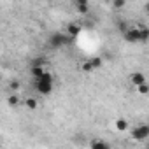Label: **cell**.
Segmentation results:
<instances>
[{"label":"cell","mask_w":149,"mask_h":149,"mask_svg":"<svg viewBox=\"0 0 149 149\" xmlns=\"http://www.w3.org/2000/svg\"><path fill=\"white\" fill-rule=\"evenodd\" d=\"M125 40H126V42H130V44L140 42V30H139V28H135V26L128 28V30L125 32Z\"/></svg>","instance_id":"cell-4"},{"label":"cell","mask_w":149,"mask_h":149,"mask_svg":"<svg viewBox=\"0 0 149 149\" xmlns=\"http://www.w3.org/2000/svg\"><path fill=\"white\" fill-rule=\"evenodd\" d=\"M0 79H2V76H0Z\"/></svg>","instance_id":"cell-20"},{"label":"cell","mask_w":149,"mask_h":149,"mask_svg":"<svg viewBox=\"0 0 149 149\" xmlns=\"http://www.w3.org/2000/svg\"><path fill=\"white\" fill-rule=\"evenodd\" d=\"M76 9H77L79 14H86L88 9H90V6H88L86 0H79V2H76Z\"/></svg>","instance_id":"cell-10"},{"label":"cell","mask_w":149,"mask_h":149,"mask_svg":"<svg viewBox=\"0 0 149 149\" xmlns=\"http://www.w3.org/2000/svg\"><path fill=\"white\" fill-rule=\"evenodd\" d=\"M83 72H93V67L90 65V61H86V63H83Z\"/></svg>","instance_id":"cell-18"},{"label":"cell","mask_w":149,"mask_h":149,"mask_svg":"<svg viewBox=\"0 0 149 149\" xmlns=\"http://www.w3.org/2000/svg\"><path fill=\"white\" fill-rule=\"evenodd\" d=\"M90 147H91V149H111V146H109L107 142L100 140V139L91 140V142H90Z\"/></svg>","instance_id":"cell-6"},{"label":"cell","mask_w":149,"mask_h":149,"mask_svg":"<svg viewBox=\"0 0 149 149\" xmlns=\"http://www.w3.org/2000/svg\"><path fill=\"white\" fill-rule=\"evenodd\" d=\"M132 137L135 140H146L149 137V126L147 125H139L132 130Z\"/></svg>","instance_id":"cell-1"},{"label":"cell","mask_w":149,"mask_h":149,"mask_svg":"<svg viewBox=\"0 0 149 149\" xmlns=\"http://www.w3.org/2000/svg\"><path fill=\"white\" fill-rule=\"evenodd\" d=\"M25 107H26L28 111H37V107H39V102H37V98H33V97H28V98H25Z\"/></svg>","instance_id":"cell-8"},{"label":"cell","mask_w":149,"mask_h":149,"mask_svg":"<svg viewBox=\"0 0 149 149\" xmlns=\"http://www.w3.org/2000/svg\"><path fill=\"white\" fill-rule=\"evenodd\" d=\"M137 91H139L140 95H147V93H149V84H147V83H144V84L137 86Z\"/></svg>","instance_id":"cell-15"},{"label":"cell","mask_w":149,"mask_h":149,"mask_svg":"<svg viewBox=\"0 0 149 149\" xmlns=\"http://www.w3.org/2000/svg\"><path fill=\"white\" fill-rule=\"evenodd\" d=\"M68 37L67 35H63V33H60V32H56V33H53L51 37H49V44L53 46V47H61L63 44H68Z\"/></svg>","instance_id":"cell-2"},{"label":"cell","mask_w":149,"mask_h":149,"mask_svg":"<svg viewBox=\"0 0 149 149\" xmlns=\"http://www.w3.org/2000/svg\"><path fill=\"white\" fill-rule=\"evenodd\" d=\"M132 83L135 84V88L137 86H140V84H144V83H147L146 81V76L142 72H135V74H132Z\"/></svg>","instance_id":"cell-5"},{"label":"cell","mask_w":149,"mask_h":149,"mask_svg":"<svg viewBox=\"0 0 149 149\" xmlns=\"http://www.w3.org/2000/svg\"><path fill=\"white\" fill-rule=\"evenodd\" d=\"M139 30H140V42H147V40H149V28L140 26Z\"/></svg>","instance_id":"cell-12"},{"label":"cell","mask_w":149,"mask_h":149,"mask_svg":"<svg viewBox=\"0 0 149 149\" xmlns=\"http://www.w3.org/2000/svg\"><path fill=\"white\" fill-rule=\"evenodd\" d=\"M119 30H121V32H123V33H125V32H126V30H128V25H126V23H125V21H121V23H119Z\"/></svg>","instance_id":"cell-19"},{"label":"cell","mask_w":149,"mask_h":149,"mask_svg":"<svg viewBox=\"0 0 149 149\" xmlns=\"http://www.w3.org/2000/svg\"><path fill=\"white\" fill-rule=\"evenodd\" d=\"M9 88H11L13 91H16V90H19V81H18V79H14V81H11V83H9Z\"/></svg>","instance_id":"cell-17"},{"label":"cell","mask_w":149,"mask_h":149,"mask_svg":"<svg viewBox=\"0 0 149 149\" xmlns=\"http://www.w3.org/2000/svg\"><path fill=\"white\" fill-rule=\"evenodd\" d=\"M19 102H21V100H19V97H18V95H9V98H7V104H9L11 107H16Z\"/></svg>","instance_id":"cell-14"},{"label":"cell","mask_w":149,"mask_h":149,"mask_svg":"<svg viewBox=\"0 0 149 149\" xmlns=\"http://www.w3.org/2000/svg\"><path fill=\"white\" fill-rule=\"evenodd\" d=\"M90 65L93 67V70H97V68H100V67L104 65V61H102V58L95 56V58H91V60H90Z\"/></svg>","instance_id":"cell-13"},{"label":"cell","mask_w":149,"mask_h":149,"mask_svg":"<svg viewBox=\"0 0 149 149\" xmlns=\"http://www.w3.org/2000/svg\"><path fill=\"white\" fill-rule=\"evenodd\" d=\"M44 72H46V70H44V67H40V65H33V67H32V70H30V74L35 77V81L42 77V74H44Z\"/></svg>","instance_id":"cell-9"},{"label":"cell","mask_w":149,"mask_h":149,"mask_svg":"<svg viewBox=\"0 0 149 149\" xmlns=\"http://www.w3.org/2000/svg\"><path fill=\"white\" fill-rule=\"evenodd\" d=\"M116 130H118V132H126V130H128V121L123 119V118L116 119Z\"/></svg>","instance_id":"cell-11"},{"label":"cell","mask_w":149,"mask_h":149,"mask_svg":"<svg viewBox=\"0 0 149 149\" xmlns=\"http://www.w3.org/2000/svg\"><path fill=\"white\" fill-rule=\"evenodd\" d=\"M67 33H68L70 37H77V35L81 33V26H79L77 23H70V25L67 26Z\"/></svg>","instance_id":"cell-7"},{"label":"cell","mask_w":149,"mask_h":149,"mask_svg":"<svg viewBox=\"0 0 149 149\" xmlns=\"http://www.w3.org/2000/svg\"><path fill=\"white\" fill-rule=\"evenodd\" d=\"M112 6H114L116 9H121V7H125V6H126V2H125V0H114Z\"/></svg>","instance_id":"cell-16"},{"label":"cell","mask_w":149,"mask_h":149,"mask_svg":"<svg viewBox=\"0 0 149 149\" xmlns=\"http://www.w3.org/2000/svg\"><path fill=\"white\" fill-rule=\"evenodd\" d=\"M35 90H37L39 95H49V93L53 91V83H51V81H42V79H39V81H35Z\"/></svg>","instance_id":"cell-3"}]
</instances>
